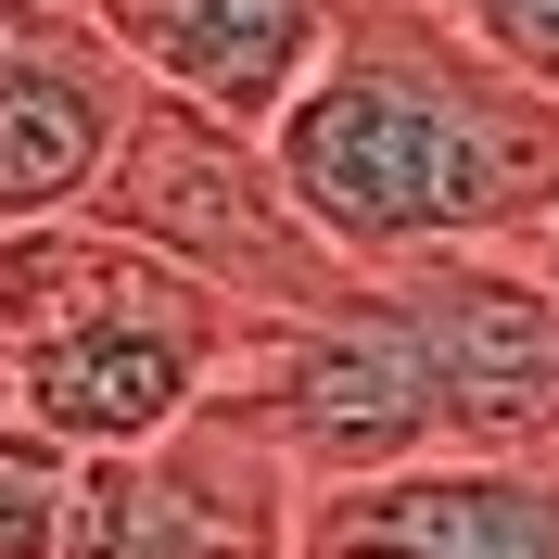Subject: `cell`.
I'll return each mask as SVG.
<instances>
[{
	"instance_id": "6da1fadb",
	"label": "cell",
	"mask_w": 559,
	"mask_h": 559,
	"mask_svg": "<svg viewBox=\"0 0 559 559\" xmlns=\"http://www.w3.org/2000/svg\"><path fill=\"white\" fill-rule=\"evenodd\" d=\"M267 166L356 280L445 254L534 267L559 229V103L484 64L432 0H344L318 76L267 128Z\"/></svg>"
},
{
	"instance_id": "7a4b0ae2",
	"label": "cell",
	"mask_w": 559,
	"mask_h": 559,
	"mask_svg": "<svg viewBox=\"0 0 559 559\" xmlns=\"http://www.w3.org/2000/svg\"><path fill=\"white\" fill-rule=\"evenodd\" d=\"M242 344V318L153 267L140 242L51 216V229H0V356L26 394L51 457H140L178 419H204L216 369Z\"/></svg>"
},
{
	"instance_id": "3957f363",
	"label": "cell",
	"mask_w": 559,
	"mask_h": 559,
	"mask_svg": "<svg viewBox=\"0 0 559 559\" xmlns=\"http://www.w3.org/2000/svg\"><path fill=\"white\" fill-rule=\"evenodd\" d=\"M76 216L115 229V242H140L153 267H178L191 293H216L242 331L318 318V306L356 293V267L293 216L267 140L216 128V115H178V103H153V90L128 103V128H115V153H103V178H90Z\"/></svg>"
},
{
	"instance_id": "277c9868",
	"label": "cell",
	"mask_w": 559,
	"mask_h": 559,
	"mask_svg": "<svg viewBox=\"0 0 559 559\" xmlns=\"http://www.w3.org/2000/svg\"><path fill=\"white\" fill-rule=\"evenodd\" d=\"M382 306L419 356L432 457L559 471V293H547V267L445 254V267H394Z\"/></svg>"
},
{
	"instance_id": "5b68a950",
	"label": "cell",
	"mask_w": 559,
	"mask_h": 559,
	"mask_svg": "<svg viewBox=\"0 0 559 559\" xmlns=\"http://www.w3.org/2000/svg\"><path fill=\"white\" fill-rule=\"evenodd\" d=\"M293 471L229 419H178L140 457H90L76 471L64 559H293Z\"/></svg>"
},
{
	"instance_id": "8992f818",
	"label": "cell",
	"mask_w": 559,
	"mask_h": 559,
	"mask_svg": "<svg viewBox=\"0 0 559 559\" xmlns=\"http://www.w3.org/2000/svg\"><path fill=\"white\" fill-rule=\"evenodd\" d=\"M76 26L103 38L153 103L267 140L280 103L318 76V51H331V26H344V0H76Z\"/></svg>"
},
{
	"instance_id": "52a82bcc",
	"label": "cell",
	"mask_w": 559,
	"mask_h": 559,
	"mask_svg": "<svg viewBox=\"0 0 559 559\" xmlns=\"http://www.w3.org/2000/svg\"><path fill=\"white\" fill-rule=\"evenodd\" d=\"M293 559H559V471L419 457L293 509Z\"/></svg>"
},
{
	"instance_id": "ba28073f",
	"label": "cell",
	"mask_w": 559,
	"mask_h": 559,
	"mask_svg": "<svg viewBox=\"0 0 559 559\" xmlns=\"http://www.w3.org/2000/svg\"><path fill=\"white\" fill-rule=\"evenodd\" d=\"M128 103H140V76L90 26H51L26 64H0V229H51V216L90 204Z\"/></svg>"
},
{
	"instance_id": "9c48e42d",
	"label": "cell",
	"mask_w": 559,
	"mask_h": 559,
	"mask_svg": "<svg viewBox=\"0 0 559 559\" xmlns=\"http://www.w3.org/2000/svg\"><path fill=\"white\" fill-rule=\"evenodd\" d=\"M64 522H76V457L0 445V559H64Z\"/></svg>"
},
{
	"instance_id": "30bf717a",
	"label": "cell",
	"mask_w": 559,
	"mask_h": 559,
	"mask_svg": "<svg viewBox=\"0 0 559 559\" xmlns=\"http://www.w3.org/2000/svg\"><path fill=\"white\" fill-rule=\"evenodd\" d=\"M432 13H445L484 64H509L522 90H547V103H559V0H432Z\"/></svg>"
},
{
	"instance_id": "8fae6325",
	"label": "cell",
	"mask_w": 559,
	"mask_h": 559,
	"mask_svg": "<svg viewBox=\"0 0 559 559\" xmlns=\"http://www.w3.org/2000/svg\"><path fill=\"white\" fill-rule=\"evenodd\" d=\"M534 267H547V293H559V229H547V254H534Z\"/></svg>"
},
{
	"instance_id": "7c38bea8",
	"label": "cell",
	"mask_w": 559,
	"mask_h": 559,
	"mask_svg": "<svg viewBox=\"0 0 559 559\" xmlns=\"http://www.w3.org/2000/svg\"><path fill=\"white\" fill-rule=\"evenodd\" d=\"M64 13H76V0H64Z\"/></svg>"
}]
</instances>
